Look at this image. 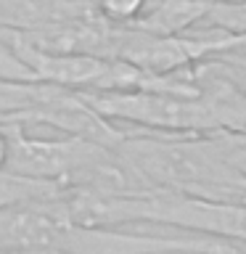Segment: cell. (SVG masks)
I'll return each instance as SVG.
<instances>
[{
	"label": "cell",
	"mask_w": 246,
	"mask_h": 254,
	"mask_svg": "<svg viewBox=\"0 0 246 254\" xmlns=\"http://www.w3.org/2000/svg\"><path fill=\"white\" fill-rule=\"evenodd\" d=\"M114 148L143 190H175L246 204V178L220 154L212 135L130 132Z\"/></svg>",
	"instance_id": "6da1fadb"
},
{
	"label": "cell",
	"mask_w": 246,
	"mask_h": 254,
	"mask_svg": "<svg viewBox=\"0 0 246 254\" xmlns=\"http://www.w3.org/2000/svg\"><path fill=\"white\" fill-rule=\"evenodd\" d=\"M79 95L122 130L130 132H170V135H209L220 130L214 106L204 98L159 93V90H114Z\"/></svg>",
	"instance_id": "7a4b0ae2"
},
{
	"label": "cell",
	"mask_w": 246,
	"mask_h": 254,
	"mask_svg": "<svg viewBox=\"0 0 246 254\" xmlns=\"http://www.w3.org/2000/svg\"><path fill=\"white\" fill-rule=\"evenodd\" d=\"M209 8L212 5L204 0H151L146 13L130 29H140L159 37L188 35L206 19Z\"/></svg>",
	"instance_id": "3957f363"
},
{
	"label": "cell",
	"mask_w": 246,
	"mask_h": 254,
	"mask_svg": "<svg viewBox=\"0 0 246 254\" xmlns=\"http://www.w3.org/2000/svg\"><path fill=\"white\" fill-rule=\"evenodd\" d=\"M151 0H95V13L111 27L130 29L138 24V19L146 13Z\"/></svg>",
	"instance_id": "277c9868"
},
{
	"label": "cell",
	"mask_w": 246,
	"mask_h": 254,
	"mask_svg": "<svg viewBox=\"0 0 246 254\" xmlns=\"http://www.w3.org/2000/svg\"><path fill=\"white\" fill-rule=\"evenodd\" d=\"M196 29H220V32H228V35H236V37H246V3L212 5L206 19Z\"/></svg>",
	"instance_id": "5b68a950"
},
{
	"label": "cell",
	"mask_w": 246,
	"mask_h": 254,
	"mask_svg": "<svg viewBox=\"0 0 246 254\" xmlns=\"http://www.w3.org/2000/svg\"><path fill=\"white\" fill-rule=\"evenodd\" d=\"M8 156H11V140H8V132H5L3 122H0V172H5Z\"/></svg>",
	"instance_id": "8992f818"
},
{
	"label": "cell",
	"mask_w": 246,
	"mask_h": 254,
	"mask_svg": "<svg viewBox=\"0 0 246 254\" xmlns=\"http://www.w3.org/2000/svg\"><path fill=\"white\" fill-rule=\"evenodd\" d=\"M209 5H220V3H230V5H238V3H246V0H204Z\"/></svg>",
	"instance_id": "52a82bcc"
},
{
	"label": "cell",
	"mask_w": 246,
	"mask_h": 254,
	"mask_svg": "<svg viewBox=\"0 0 246 254\" xmlns=\"http://www.w3.org/2000/svg\"><path fill=\"white\" fill-rule=\"evenodd\" d=\"M82 3H90V5H95V0H82Z\"/></svg>",
	"instance_id": "ba28073f"
},
{
	"label": "cell",
	"mask_w": 246,
	"mask_h": 254,
	"mask_svg": "<svg viewBox=\"0 0 246 254\" xmlns=\"http://www.w3.org/2000/svg\"><path fill=\"white\" fill-rule=\"evenodd\" d=\"M178 254H180V252H178Z\"/></svg>",
	"instance_id": "9c48e42d"
}]
</instances>
